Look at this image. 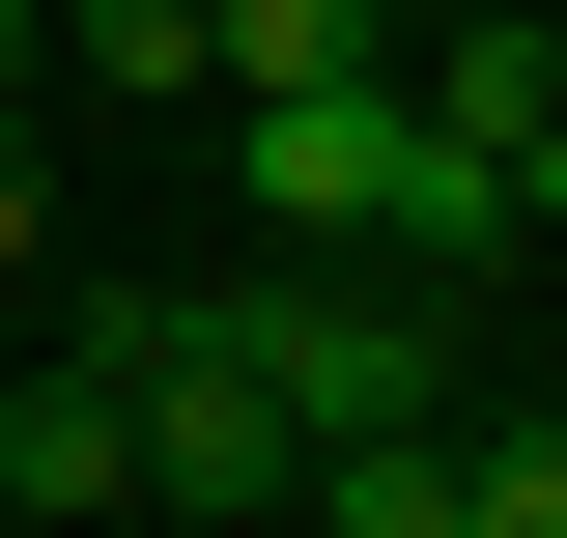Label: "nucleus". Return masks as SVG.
I'll list each match as a JSON object with an SVG mask.
<instances>
[{
  "instance_id": "1",
  "label": "nucleus",
  "mask_w": 567,
  "mask_h": 538,
  "mask_svg": "<svg viewBox=\"0 0 567 538\" xmlns=\"http://www.w3.org/2000/svg\"><path fill=\"white\" fill-rule=\"evenodd\" d=\"M227 340H256V397L341 454V425H454V283H398V256H256V283H199Z\"/></svg>"
},
{
  "instance_id": "2",
  "label": "nucleus",
  "mask_w": 567,
  "mask_h": 538,
  "mask_svg": "<svg viewBox=\"0 0 567 538\" xmlns=\"http://www.w3.org/2000/svg\"><path fill=\"white\" fill-rule=\"evenodd\" d=\"M398 58H341V85H227V170H256V256H369L398 227Z\"/></svg>"
},
{
  "instance_id": "3",
  "label": "nucleus",
  "mask_w": 567,
  "mask_h": 538,
  "mask_svg": "<svg viewBox=\"0 0 567 538\" xmlns=\"http://www.w3.org/2000/svg\"><path fill=\"white\" fill-rule=\"evenodd\" d=\"M0 510H29V538H114V510H142L114 340H29V369H0Z\"/></svg>"
},
{
  "instance_id": "4",
  "label": "nucleus",
  "mask_w": 567,
  "mask_h": 538,
  "mask_svg": "<svg viewBox=\"0 0 567 538\" xmlns=\"http://www.w3.org/2000/svg\"><path fill=\"white\" fill-rule=\"evenodd\" d=\"M398 114H425V142H483V170H539V142H567V0H454Z\"/></svg>"
},
{
  "instance_id": "5",
  "label": "nucleus",
  "mask_w": 567,
  "mask_h": 538,
  "mask_svg": "<svg viewBox=\"0 0 567 538\" xmlns=\"http://www.w3.org/2000/svg\"><path fill=\"white\" fill-rule=\"evenodd\" d=\"M58 85H199V114H227V29H199V0H58Z\"/></svg>"
},
{
  "instance_id": "6",
  "label": "nucleus",
  "mask_w": 567,
  "mask_h": 538,
  "mask_svg": "<svg viewBox=\"0 0 567 538\" xmlns=\"http://www.w3.org/2000/svg\"><path fill=\"white\" fill-rule=\"evenodd\" d=\"M454 538H567V397L539 425H454Z\"/></svg>"
},
{
  "instance_id": "7",
  "label": "nucleus",
  "mask_w": 567,
  "mask_h": 538,
  "mask_svg": "<svg viewBox=\"0 0 567 538\" xmlns=\"http://www.w3.org/2000/svg\"><path fill=\"white\" fill-rule=\"evenodd\" d=\"M0 283H58V142L0 114Z\"/></svg>"
},
{
  "instance_id": "8",
  "label": "nucleus",
  "mask_w": 567,
  "mask_h": 538,
  "mask_svg": "<svg viewBox=\"0 0 567 538\" xmlns=\"http://www.w3.org/2000/svg\"><path fill=\"white\" fill-rule=\"evenodd\" d=\"M0 114H58V0H0Z\"/></svg>"
}]
</instances>
